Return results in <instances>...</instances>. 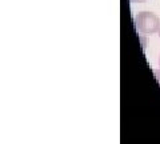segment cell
Here are the masks:
<instances>
[{
  "instance_id": "5",
  "label": "cell",
  "mask_w": 160,
  "mask_h": 144,
  "mask_svg": "<svg viewBox=\"0 0 160 144\" xmlns=\"http://www.w3.org/2000/svg\"><path fill=\"white\" fill-rule=\"evenodd\" d=\"M159 36H160V31H159Z\"/></svg>"
},
{
  "instance_id": "1",
  "label": "cell",
  "mask_w": 160,
  "mask_h": 144,
  "mask_svg": "<svg viewBox=\"0 0 160 144\" xmlns=\"http://www.w3.org/2000/svg\"><path fill=\"white\" fill-rule=\"evenodd\" d=\"M133 22L138 31L144 35H152L160 31V19L153 12H149V11L139 12L135 15Z\"/></svg>"
},
{
  "instance_id": "2",
  "label": "cell",
  "mask_w": 160,
  "mask_h": 144,
  "mask_svg": "<svg viewBox=\"0 0 160 144\" xmlns=\"http://www.w3.org/2000/svg\"><path fill=\"white\" fill-rule=\"evenodd\" d=\"M153 75H155V77H156V80L159 82V84H160V69H155L153 71Z\"/></svg>"
},
{
  "instance_id": "3",
  "label": "cell",
  "mask_w": 160,
  "mask_h": 144,
  "mask_svg": "<svg viewBox=\"0 0 160 144\" xmlns=\"http://www.w3.org/2000/svg\"><path fill=\"white\" fill-rule=\"evenodd\" d=\"M131 2H144V0H131Z\"/></svg>"
},
{
  "instance_id": "4",
  "label": "cell",
  "mask_w": 160,
  "mask_h": 144,
  "mask_svg": "<svg viewBox=\"0 0 160 144\" xmlns=\"http://www.w3.org/2000/svg\"><path fill=\"white\" fill-rule=\"evenodd\" d=\"M159 66H160V57H159Z\"/></svg>"
}]
</instances>
